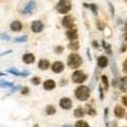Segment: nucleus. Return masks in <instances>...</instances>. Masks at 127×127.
I'll use <instances>...</instances> for the list:
<instances>
[{"label":"nucleus","mask_w":127,"mask_h":127,"mask_svg":"<svg viewBox=\"0 0 127 127\" xmlns=\"http://www.w3.org/2000/svg\"><path fill=\"white\" fill-rule=\"evenodd\" d=\"M66 35L70 40L73 41L77 38V31H76V29H70V30H68L66 32Z\"/></svg>","instance_id":"nucleus-14"},{"label":"nucleus","mask_w":127,"mask_h":127,"mask_svg":"<svg viewBox=\"0 0 127 127\" xmlns=\"http://www.w3.org/2000/svg\"><path fill=\"white\" fill-rule=\"evenodd\" d=\"M122 103L124 104L126 107H127V95H125V96H123V98H122Z\"/></svg>","instance_id":"nucleus-39"},{"label":"nucleus","mask_w":127,"mask_h":127,"mask_svg":"<svg viewBox=\"0 0 127 127\" xmlns=\"http://www.w3.org/2000/svg\"><path fill=\"white\" fill-rule=\"evenodd\" d=\"M63 127H72V125H70V124H67V125H64Z\"/></svg>","instance_id":"nucleus-46"},{"label":"nucleus","mask_w":127,"mask_h":127,"mask_svg":"<svg viewBox=\"0 0 127 127\" xmlns=\"http://www.w3.org/2000/svg\"><path fill=\"white\" fill-rule=\"evenodd\" d=\"M102 45H103V47H104V50L106 51V53H107V54H109V55L112 54V50H111V46L109 45V43H107L105 40H103V41H102Z\"/></svg>","instance_id":"nucleus-21"},{"label":"nucleus","mask_w":127,"mask_h":127,"mask_svg":"<svg viewBox=\"0 0 127 127\" xmlns=\"http://www.w3.org/2000/svg\"><path fill=\"white\" fill-rule=\"evenodd\" d=\"M67 63H68V66L70 67L71 69H76V68H78V67L82 65L83 59H82V57L79 56L78 54L71 53L69 56H68Z\"/></svg>","instance_id":"nucleus-2"},{"label":"nucleus","mask_w":127,"mask_h":127,"mask_svg":"<svg viewBox=\"0 0 127 127\" xmlns=\"http://www.w3.org/2000/svg\"><path fill=\"white\" fill-rule=\"evenodd\" d=\"M126 1H127V0H126Z\"/></svg>","instance_id":"nucleus-50"},{"label":"nucleus","mask_w":127,"mask_h":127,"mask_svg":"<svg viewBox=\"0 0 127 127\" xmlns=\"http://www.w3.org/2000/svg\"><path fill=\"white\" fill-rule=\"evenodd\" d=\"M6 72H9L11 74H14L16 75V76H23V77H26L28 76V75L30 74L29 71H25V72H20V71H18L16 68H9L6 70Z\"/></svg>","instance_id":"nucleus-10"},{"label":"nucleus","mask_w":127,"mask_h":127,"mask_svg":"<svg viewBox=\"0 0 127 127\" xmlns=\"http://www.w3.org/2000/svg\"><path fill=\"white\" fill-rule=\"evenodd\" d=\"M112 86H113V87H117V86H119V81L117 79V77L112 79Z\"/></svg>","instance_id":"nucleus-38"},{"label":"nucleus","mask_w":127,"mask_h":127,"mask_svg":"<svg viewBox=\"0 0 127 127\" xmlns=\"http://www.w3.org/2000/svg\"><path fill=\"white\" fill-rule=\"evenodd\" d=\"M13 83H11V82H0V87L1 88H7V87H13Z\"/></svg>","instance_id":"nucleus-26"},{"label":"nucleus","mask_w":127,"mask_h":127,"mask_svg":"<svg viewBox=\"0 0 127 127\" xmlns=\"http://www.w3.org/2000/svg\"><path fill=\"white\" fill-rule=\"evenodd\" d=\"M114 114H116V117L119 118V119H123L125 117V109L123 108L122 106L120 105H117L116 108H114Z\"/></svg>","instance_id":"nucleus-11"},{"label":"nucleus","mask_w":127,"mask_h":127,"mask_svg":"<svg viewBox=\"0 0 127 127\" xmlns=\"http://www.w3.org/2000/svg\"><path fill=\"white\" fill-rule=\"evenodd\" d=\"M92 46H93V48H98V42L96 40H93L92 41Z\"/></svg>","instance_id":"nucleus-41"},{"label":"nucleus","mask_w":127,"mask_h":127,"mask_svg":"<svg viewBox=\"0 0 127 127\" xmlns=\"http://www.w3.org/2000/svg\"><path fill=\"white\" fill-rule=\"evenodd\" d=\"M69 48H70L71 50H74V51L78 50V42H77V41H75V40H73L72 42H70V43H69Z\"/></svg>","instance_id":"nucleus-25"},{"label":"nucleus","mask_w":127,"mask_h":127,"mask_svg":"<svg viewBox=\"0 0 127 127\" xmlns=\"http://www.w3.org/2000/svg\"><path fill=\"white\" fill-rule=\"evenodd\" d=\"M119 88L122 92H127V77H122L119 81Z\"/></svg>","instance_id":"nucleus-15"},{"label":"nucleus","mask_w":127,"mask_h":127,"mask_svg":"<svg viewBox=\"0 0 127 127\" xmlns=\"http://www.w3.org/2000/svg\"><path fill=\"white\" fill-rule=\"evenodd\" d=\"M10 28H11L12 31H14V32H19V31L22 30V25H21L20 21L14 20V21L10 25Z\"/></svg>","instance_id":"nucleus-13"},{"label":"nucleus","mask_w":127,"mask_h":127,"mask_svg":"<svg viewBox=\"0 0 127 127\" xmlns=\"http://www.w3.org/2000/svg\"><path fill=\"white\" fill-rule=\"evenodd\" d=\"M75 127H90V126L85 121H77L76 124H75Z\"/></svg>","instance_id":"nucleus-28"},{"label":"nucleus","mask_w":127,"mask_h":127,"mask_svg":"<svg viewBox=\"0 0 127 127\" xmlns=\"http://www.w3.org/2000/svg\"><path fill=\"white\" fill-rule=\"evenodd\" d=\"M9 53H12V51H11V50H9V51H5V52L1 53V54H0V56H3V55H5V54H9Z\"/></svg>","instance_id":"nucleus-43"},{"label":"nucleus","mask_w":127,"mask_h":127,"mask_svg":"<svg viewBox=\"0 0 127 127\" xmlns=\"http://www.w3.org/2000/svg\"><path fill=\"white\" fill-rule=\"evenodd\" d=\"M55 86H56V84H55V82L53 79H47V81L43 83V88L46 90H53L55 88Z\"/></svg>","instance_id":"nucleus-18"},{"label":"nucleus","mask_w":127,"mask_h":127,"mask_svg":"<svg viewBox=\"0 0 127 127\" xmlns=\"http://www.w3.org/2000/svg\"><path fill=\"white\" fill-rule=\"evenodd\" d=\"M109 4V9H110V12H111V16H114V9H113V5L111 4V2H108Z\"/></svg>","instance_id":"nucleus-34"},{"label":"nucleus","mask_w":127,"mask_h":127,"mask_svg":"<svg viewBox=\"0 0 127 127\" xmlns=\"http://www.w3.org/2000/svg\"><path fill=\"white\" fill-rule=\"evenodd\" d=\"M59 106H61V108H63V109L68 110L72 107V101H71L69 97H63L62 100L59 101Z\"/></svg>","instance_id":"nucleus-7"},{"label":"nucleus","mask_w":127,"mask_h":127,"mask_svg":"<svg viewBox=\"0 0 127 127\" xmlns=\"http://www.w3.org/2000/svg\"><path fill=\"white\" fill-rule=\"evenodd\" d=\"M105 123H106V127H110V126H109V124H108V122H107V121H106Z\"/></svg>","instance_id":"nucleus-48"},{"label":"nucleus","mask_w":127,"mask_h":127,"mask_svg":"<svg viewBox=\"0 0 127 127\" xmlns=\"http://www.w3.org/2000/svg\"><path fill=\"white\" fill-rule=\"evenodd\" d=\"M35 7H36V3H35V1H34V0H30V1L26 4L25 9L22 10V14L23 15H31V14H33V12L35 11Z\"/></svg>","instance_id":"nucleus-5"},{"label":"nucleus","mask_w":127,"mask_h":127,"mask_svg":"<svg viewBox=\"0 0 127 127\" xmlns=\"http://www.w3.org/2000/svg\"><path fill=\"white\" fill-rule=\"evenodd\" d=\"M96 26L98 27V29H100V30H103V29H104V26H103V23H102V21H101V20H97Z\"/></svg>","instance_id":"nucleus-35"},{"label":"nucleus","mask_w":127,"mask_h":127,"mask_svg":"<svg viewBox=\"0 0 127 127\" xmlns=\"http://www.w3.org/2000/svg\"><path fill=\"white\" fill-rule=\"evenodd\" d=\"M62 23H63V26L67 28V29H72L73 26H74V21H73V18L71 17V16H66V17H64V19L62 20Z\"/></svg>","instance_id":"nucleus-8"},{"label":"nucleus","mask_w":127,"mask_h":127,"mask_svg":"<svg viewBox=\"0 0 127 127\" xmlns=\"http://www.w3.org/2000/svg\"><path fill=\"white\" fill-rule=\"evenodd\" d=\"M43 28H45V26H43V23L40 20H34L31 26V29L34 33H40L43 30Z\"/></svg>","instance_id":"nucleus-6"},{"label":"nucleus","mask_w":127,"mask_h":127,"mask_svg":"<svg viewBox=\"0 0 127 127\" xmlns=\"http://www.w3.org/2000/svg\"><path fill=\"white\" fill-rule=\"evenodd\" d=\"M64 68H65V66H64V64L62 62H54L52 64V66H51V69L55 73H61L64 70Z\"/></svg>","instance_id":"nucleus-9"},{"label":"nucleus","mask_w":127,"mask_h":127,"mask_svg":"<svg viewBox=\"0 0 127 127\" xmlns=\"http://www.w3.org/2000/svg\"><path fill=\"white\" fill-rule=\"evenodd\" d=\"M18 89H20V86H15V87H12L11 92H15V91H17Z\"/></svg>","instance_id":"nucleus-40"},{"label":"nucleus","mask_w":127,"mask_h":127,"mask_svg":"<svg viewBox=\"0 0 127 127\" xmlns=\"http://www.w3.org/2000/svg\"><path fill=\"white\" fill-rule=\"evenodd\" d=\"M32 84H33V85H39V84H40V78L37 77V76L33 77V78H32Z\"/></svg>","instance_id":"nucleus-30"},{"label":"nucleus","mask_w":127,"mask_h":127,"mask_svg":"<svg viewBox=\"0 0 127 127\" xmlns=\"http://www.w3.org/2000/svg\"><path fill=\"white\" fill-rule=\"evenodd\" d=\"M108 58H107L106 56H100L97 58V65L98 67H101V68H106L107 66H108Z\"/></svg>","instance_id":"nucleus-17"},{"label":"nucleus","mask_w":127,"mask_h":127,"mask_svg":"<svg viewBox=\"0 0 127 127\" xmlns=\"http://www.w3.org/2000/svg\"><path fill=\"white\" fill-rule=\"evenodd\" d=\"M123 70H124V72L127 73V59H125L124 63H123Z\"/></svg>","instance_id":"nucleus-36"},{"label":"nucleus","mask_w":127,"mask_h":127,"mask_svg":"<svg viewBox=\"0 0 127 127\" xmlns=\"http://www.w3.org/2000/svg\"><path fill=\"white\" fill-rule=\"evenodd\" d=\"M124 29L127 30V22H126V25H125V27H124Z\"/></svg>","instance_id":"nucleus-49"},{"label":"nucleus","mask_w":127,"mask_h":127,"mask_svg":"<svg viewBox=\"0 0 127 127\" xmlns=\"http://www.w3.org/2000/svg\"><path fill=\"white\" fill-rule=\"evenodd\" d=\"M49 67H50V63H49V61H47V59H40V61L38 62V68L39 69L47 70Z\"/></svg>","instance_id":"nucleus-19"},{"label":"nucleus","mask_w":127,"mask_h":127,"mask_svg":"<svg viewBox=\"0 0 127 127\" xmlns=\"http://www.w3.org/2000/svg\"><path fill=\"white\" fill-rule=\"evenodd\" d=\"M75 96L79 101H87L90 95V90L87 86H79L75 89Z\"/></svg>","instance_id":"nucleus-1"},{"label":"nucleus","mask_w":127,"mask_h":127,"mask_svg":"<svg viewBox=\"0 0 127 127\" xmlns=\"http://www.w3.org/2000/svg\"><path fill=\"white\" fill-rule=\"evenodd\" d=\"M110 68H111V71H112V73L114 75V77H118L119 74H120V72H119V69H118V66L116 62H114L113 58L110 59Z\"/></svg>","instance_id":"nucleus-16"},{"label":"nucleus","mask_w":127,"mask_h":127,"mask_svg":"<svg viewBox=\"0 0 127 127\" xmlns=\"http://www.w3.org/2000/svg\"><path fill=\"white\" fill-rule=\"evenodd\" d=\"M86 110H87V112H88L90 116H95V110L90 105H86Z\"/></svg>","instance_id":"nucleus-29"},{"label":"nucleus","mask_w":127,"mask_h":127,"mask_svg":"<svg viewBox=\"0 0 127 127\" xmlns=\"http://www.w3.org/2000/svg\"><path fill=\"white\" fill-rule=\"evenodd\" d=\"M63 51H64V47H62V46H58V47L55 48V52L58 53V54H61Z\"/></svg>","instance_id":"nucleus-32"},{"label":"nucleus","mask_w":127,"mask_h":127,"mask_svg":"<svg viewBox=\"0 0 127 127\" xmlns=\"http://www.w3.org/2000/svg\"><path fill=\"white\" fill-rule=\"evenodd\" d=\"M87 56H88V58H89V61H91V55H90V51H89V49L87 50Z\"/></svg>","instance_id":"nucleus-44"},{"label":"nucleus","mask_w":127,"mask_h":127,"mask_svg":"<svg viewBox=\"0 0 127 127\" xmlns=\"http://www.w3.org/2000/svg\"><path fill=\"white\" fill-rule=\"evenodd\" d=\"M74 116L76 118H83L84 117V110H83L81 107H78V108L74 110Z\"/></svg>","instance_id":"nucleus-24"},{"label":"nucleus","mask_w":127,"mask_h":127,"mask_svg":"<svg viewBox=\"0 0 127 127\" xmlns=\"http://www.w3.org/2000/svg\"><path fill=\"white\" fill-rule=\"evenodd\" d=\"M22 61L27 65H30V64H33L35 62V56L32 53H26L22 56Z\"/></svg>","instance_id":"nucleus-12"},{"label":"nucleus","mask_w":127,"mask_h":127,"mask_svg":"<svg viewBox=\"0 0 127 127\" xmlns=\"http://www.w3.org/2000/svg\"><path fill=\"white\" fill-rule=\"evenodd\" d=\"M84 6L85 7H89V9L92 11V13L94 15H97V6H96V4H94V3H91V4H88V3H84Z\"/></svg>","instance_id":"nucleus-20"},{"label":"nucleus","mask_w":127,"mask_h":127,"mask_svg":"<svg viewBox=\"0 0 127 127\" xmlns=\"http://www.w3.org/2000/svg\"><path fill=\"white\" fill-rule=\"evenodd\" d=\"M28 40V37L26 35H23V36H19V37H16L14 39V42H25Z\"/></svg>","instance_id":"nucleus-27"},{"label":"nucleus","mask_w":127,"mask_h":127,"mask_svg":"<svg viewBox=\"0 0 127 127\" xmlns=\"http://www.w3.org/2000/svg\"><path fill=\"white\" fill-rule=\"evenodd\" d=\"M29 91H30V89L28 88V87H25V88L21 90V93L22 94H28V93H29Z\"/></svg>","instance_id":"nucleus-37"},{"label":"nucleus","mask_w":127,"mask_h":127,"mask_svg":"<svg viewBox=\"0 0 127 127\" xmlns=\"http://www.w3.org/2000/svg\"><path fill=\"white\" fill-rule=\"evenodd\" d=\"M0 38H1V39H4V40H10L11 37H10L6 33H2L1 35H0Z\"/></svg>","instance_id":"nucleus-31"},{"label":"nucleus","mask_w":127,"mask_h":127,"mask_svg":"<svg viewBox=\"0 0 127 127\" xmlns=\"http://www.w3.org/2000/svg\"><path fill=\"white\" fill-rule=\"evenodd\" d=\"M46 112H47L48 116H52V114H54L56 112V109H55L54 106L49 105V106H47V108H46Z\"/></svg>","instance_id":"nucleus-22"},{"label":"nucleus","mask_w":127,"mask_h":127,"mask_svg":"<svg viewBox=\"0 0 127 127\" xmlns=\"http://www.w3.org/2000/svg\"><path fill=\"white\" fill-rule=\"evenodd\" d=\"M5 75H6V74H5L4 72H0V76H5Z\"/></svg>","instance_id":"nucleus-45"},{"label":"nucleus","mask_w":127,"mask_h":127,"mask_svg":"<svg viewBox=\"0 0 127 127\" xmlns=\"http://www.w3.org/2000/svg\"><path fill=\"white\" fill-rule=\"evenodd\" d=\"M124 38H125V40L127 41V32H126V33H125V35H124Z\"/></svg>","instance_id":"nucleus-47"},{"label":"nucleus","mask_w":127,"mask_h":127,"mask_svg":"<svg viewBox=\"0 0 127 127\" xmlns=\"http://www.w3.org/2000/svg\"><path fill=\"white\" fill-rule=\"evenodd\" d=\"M98 91H100V98H101V101H103V100H104V94H103L102 86H98Z\"/></svg>","instance_id":"nucleus-33"},{"label":"nucleus","mask_w":127,"mask_h":127,"mask_svg":"<svg viewBox=\"0 0 127 127\" xmlns=\"http://www.w3.org/2000/svg\"><path fill=\"white\" fill-rule=\"evenodd\" d=\"M101 79H102V83H103V85H104L105 89L108 90V88H109V81H108V77H107V75H102Z\"/></svg>","instance_id":"nucleus-23"},{"label":"nucleus","mask_w":127,"mask_h":127,"mask_svg":"<svg viewBox=\"0 0 127 127\" xmlns=\"http://www.w3.org/2000/svg\"><path fill=\"white\" fill-rule=\"evenodd\" d=\"M124 127H125V126H124Z\"/></svg>","instance_id":"nucleus-51"},{"label":"nucleus","mask_w":127,"mask_h":127,"mask_svg":"<svg viewBox=\"0 0 127 127\" xmlns=\"http://www.w3.org/2000/svg\"><path fill=\"white\" fill-rule=\"evenodd\" d=\"M87 77H88L87 74L81 70L75 71V72L72 74V81L74 83H76V84H82V83H84L87 79Z\"/></svg>","instance_id":"nucleus-4"},{"label":"nucleus","mask_w":127,"mask_h":127,"mask_svg":"<svg viewBox=\"0 0 127 127\" xmlns=\"http://www.w3.org/2000/svg\"><path fill=\"white\" fill-rule=\"evenodd\" d=\"M71 10V2L69 0H59L56 4V11L59 14H67Z\"/></svg>","instance_id":"nucleus-3"},{"label":"nucleus","mask_w":127,"mask_h":127,"mask_svg":"<svg viewBox=\"0 0 127 127\" xmlns=\"http://www.w3.org/2000/svg\"><path fill=\"white\" fill-rule=\"evenodd\" d=\"M126 50H127V46L126 45H123L122 48H121V52H125Z\"/></svg>","instance_id":"nucleus-42"}]
</instances>
